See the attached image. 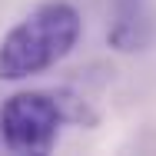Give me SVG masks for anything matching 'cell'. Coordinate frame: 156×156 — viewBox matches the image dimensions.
<instances>
[{
  "mask_svg": "<svg viewBox=\"0 0 156 156\" xmlns=\"http://www.w3.org/2000/svg\"><path fill=\"white\" fill-rule=\"evenodd\" d=\"M80 27V13L66 0L40 3L0 40V80H27L57 66L76 47Z\"/></svg>",
  "mask_w": 156,
  "mask_h": 156,
  "instance_id": "cell-1",
  "label": "cell"
},
{
  "mask_svg": "<svg viewBox=\"0 0 156 156\" xmlns=\"http://www.w3.org/2000/svg\"><path fill=\"white\" fill-rule=\"evenodd\" d=\"M66 123L60 93L23 90L0 106V136L13 153H50Z\"/></svg>",
  "mask_w": 156,
  "mask_h": 156,
  "instance_id": "cell-2",
  "label": "cell"
},
{
  "mask_svg": "<svg viewBox=\"0 0 156 156\" xmlns=\"http://www.w3.org/2000/svg\"><path fill=\"white\" fill-rule=\"evenodd\" d=\"M156 37L153 13L146 0H113V23L106 30V40L120 53H136L146 50Z\"/></svg>",
  "mask_w": 156,
  "mask_h": 156,
  "instance_id": "cell-3",
  "label": "cell"
}]
</instances>
